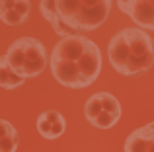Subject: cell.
Segmentation results:
<instances>
[{
	"instance_id": "6da1fadb",
	"label": "cell",
	"mask_w": 154,
	"mask_h": 152,
	"mask_svg": "<svg viewBox=\"0 0 154 152\" xmlns=\"http://www.w3.org/2000/svg\"><path fill=\"white\" fill-rule=\"evenodd\" d=\"M113 2L109 0H57L55 8L59 18L78 31L80 35H86L88 31L100 27L105 22V18L111 12Z\"/></svg>"
},
{
	"instance_id": "7a4b0ae2",
	"label": "cell",
	"mask_w": 154,
	"mask_h": 152,
	"mask_svg": "<svg viewBox=\"0 0 154 152\" xmlns=\"http://www.w3.org/2000/svg\"><path fill=\"white\" fill-rule=\"evenodd\" d=\"M4 59L22 78H31L45 70L47 66V49L41 41L33 37H20L8 47Z\"/></svg>"
},
{
	"instance_id": "3957f363",
	"label": "cell",
	"mask_w": 154,
	"mask_h": 152,
	"mask_svg": "<svg viewBox=\"0 0 154 152\" xmlns=\"http://www.w3.org/2000/svg\"><path fill=\"white\" fill-rule=\"evenodd\" d=\"M123 33L127 37L129 51H131V59H129L125 76H135L140 72H146L154 65V41H152V37L144 29H139V27H125Z\"/></svg>"
},
{
	"instance_id": "277c9868",
	"label": "cell",
	"mask_w": 154,
	"mask_h": 152,
	"mask_svg": "<svg viewBox=\"0 0 154 152\" xmlns=\"http://www.w3.org/2000/svg\"><path fill=\"white\" fill-rule=\"evenodd\" d=\"M84 115L86 119L98 129H111L123 115L119 99L109 92H98L90 96L84 105Z\"/></svg>"
},
{
	"instance_id": "5b68a950",
	"label": "cell",
	"mask_w": 154,
	"mask_h": 152,
	"mask_svg": "<svg viewBox=\"0 0 154 152\" xmlns=\"http://www.w3.org/2000/svg\"><path fill=\"white\" fill-rule=\"evenodd\" d=\"M117 8L137 23L139 29H154V2L150 0H131L117 2Z\"/></svg>"
},
{
	"instance_id": "8992f818",
	"label": "cell",
	"mask_w": 154,
	"mask_h": 152,
	"mask_svg": "<svg viewBox=\"0 0 154 152\" xmlns=\"http://www.w3.org/2000/svg\"><path fill=\"white\" fill-rule=\"evenodd\" d=\"M90 39L84 35H74V37H63L55 47H53L51 59H60V61L78 62V59L86 53Z\"/></svg>"
},
{
	"instance_id": "52a82bcc",
	"label": "cell",
	"mask_w": 154,
	"mask_h": 152,
	"mask_svg": "<svg viewBox=\"0 0 154 152\" xmlns=\"http://www.w3.org/2000/svg\"><path fill=\"white\" fill-rule=\"evenodd\" d=\"M49 65H51V72L59 84H63L66 88H86L76 62L60 61V59H49Z\"/></svg>"
},
{
	"instance_id": "ba28073f",
	"label": "cell",
	"mask_w": 154,
	"mask_h": 152,
	"mask_svg": "<svg viewBox=\"0 0 154 152\" xmlns=\"http://www.w3.org/2000/svg\"><path fill=\"white\" fill-rule=\"evenodd\" d=\"M78 68L80 74H82V80L86 86H92V84L98 80L100 70H102V53H100V47L96 45L94 41H90L86 53L78 59Z\"/></svg>"
},
{
	"instance_id": "9c48e42d",
	"label": "cell",
	"mask_w": 154,
	"mask_h": 152,
	"mask_svg": "<svg viewBox=\"0 0 154 152\" xmlns=\"http://www.w3.org/2000/svg\"><path fill=\"white\" fill-rule=\"evenodd\" d=\"M107 57H109L111 66L119 74H125V72H127V65H129V59H131V51H129V43H127V37H125L123 29L109 39Z\"/></svg>"
},
{
	"instance_id": "30bf717a",
	"label": "cell",
	"mask_w": 154,
	"mask_h": 152,
	"mask_svg": "<svg viewBox=\"0 0 154 152\" xmlns=\"http://www.w3.org/2000/svg\"><path fill=\"white\" fill-rule=\"evenodd\" d=\"M31 4L27 0H0V20L6 26H20L27 20Z\"/></svg>"
},
{
	"instance_id": "8fae6325",
	"label": "cell",
	"mask_w": 154,
	"mask_h": 152,
	"mask_svg": "<svg viewBox=\"0 0 154 152\" xmlns=\"http://www.w3.org/2000/svg\"><path fill=\"white\" fill-rule=\"evenodd\" d=\"M66 129V121L59 111H43L37 117V131L43 138L47 141H55Z\"/></svg>"
},
{
	"instance_id": "7c38bea8",
	"label": "cell",
	"mask_w": 154,
	"mask_h": 152,
	"mask_svg": "<svg viewBox=\"0 0 154 152\" xmlns=\"http://www.w3.org/2000/svg\"><path fill=\"white\" fill-rule=\"evenodd\" d=\"M125 152H154V123L133 131L125 141Z\"/></svg>"
},
{
	"instance_id": "4fadbf2b",
	"label": "cell",
	"mask_w": 154,
	"mask_h": 152,
	"mask_svg": "<svg viewBox=\"0 0 154 152\" xmlns=\"http://www.w3.org/2000/svg\"><path fill=\"white\" fill-rule=\"evenodd\" d=\"M39 10H41L43 18L51 23V27L55 29V33L59 35V37H74V35H80L78 31H74L72 27H68L66 23L59 18L57 8H55V2H53V0H43V2H39Z\"/></svg>"
},
{
	"instance_id": "5bb4252c",
	"label": "cell",
	"mask_w": 154,
	"mask_h": 152,
	"mask_svg": "<svg viewBox=\"0 0 154 152\" xmlns=\"http://www.w3.org/2000/svg\"><path fill=\"white\" fill-rule=\"evenodd\" d=\"M26 82V78L18 76L14 70L10 68V65L6 62V59L0 57V88L4 90H12V88H18Z\"/></svg>"
},
{
	"instance_id": "9a60e30c",
	"label": "cell",
	"mask_w": 154,
	"mask_h": 152,
	"mask_svg": "<svg viewBox=\"0 0 154 152\" xmlns=\"http://www.w3.org/2000/svg\"><path fill=\"white\" fill-rule=\"evenodd\" d=\"M16 148H18V133L0 141V152H16Z\"/></svg>"
},
{
	"instance_id": "2e32d148",
	"label": "cell",
	"mask_w": 154,
	"mask_h": 152,
	"mask_svg": "<svg viewBox=\"0 0 154 152\" xmlns=\"http://www.w3.org/2000/svg\"><path fill=\"white\" fill-rule=\"evenodd\" d=\"M14 133H18V131L14 129V125L8 123V121H4V119H0V141L6 138V137H10V135H14Z\"/></svg>"
}]
</instances>
